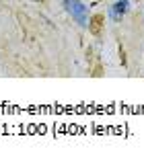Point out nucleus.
<instances>
[{
    "mask_svg": "<svg viewBox=\"0 0 144 160\" xmlns=\"http://www.w3.org/2000/svg\"><path fill=\"white\" fill-rule=\"evenodd\" d=\"M64 8L68 10V14H72V19H76L80 25L88 23V8L80 0H64Z\"/></svg>",
    "mask_w": 144,
    "mask_h": 160,
    "instance_id": "nucleus-1",
    "label": "nucleus"
},
{
    "mask_svg": "<svg viewBox=\"0 0 144 160\" xmlns=\"http://www.w3.org/2000/svg\"><path fill=\"white\" fill-rule=\"evenodd\" d=\"M128 4H130V0H117L115 4L111 6V19L113 21H120L125 12H128Z\"/></svg>",
    "mask_w": 144,
    "mask_h": 160,
    "instance_id": "nucleus-2",
    "label": "nucleus"
}]
</instances>
